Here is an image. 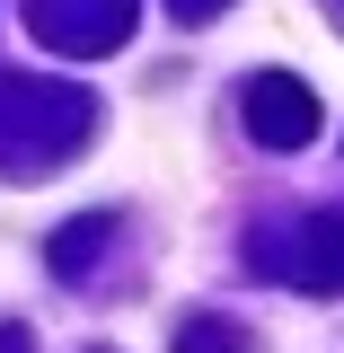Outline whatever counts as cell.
Returning <instances> with one entry per match:
<instances>
[{
	"mask_svg": "<svg viewBox=\"0 0 344 353\" xmlns=\"http://www.w3.org/2000/svg\"><path fill=\"white\" fill-rule=\"evenodd\" d=\"M88 132V97L80 88H36V80H0V168L27 176L53 168L71 141Z\"/></svg>",
	"mask_w": 344,
	"mask_h": 353,
	"instance_id": "cell-1",
	"label": "cell"
},
{
	"mask_svg": "<svg viewBox=\"0 0 344 353\" xmlns=\"http://www.w3.org/2000/svg\"><path fill=\"white\" fill-rule=\"evenodd\" d=\"M239 124H247V141H265V150H309V141H318V97H309V80H292V71H256V80L239 88Z\"/></svg>",
	"mask_w": 344,
	"mask_h": 353,
	"instance_id": "cell-2",
	"label": "cell"
},
{
	"mask_svg": "<svg viewBox=\"0 0 344 353\" xmlns=\"http://www.w3.org/2000/svg\"><path fill=\"white\" fill-rule=\"evenodd\" d=\"M132 9H141V0H27V27H36L53 53L97 62V53H115V44L132 36Z\"/></svg>",
	"mask_w": 344,
	"mask_h": 353,
	"instance_id": "cell-3",
	"label": "cell"
},
{
	"mask_svg": "<svg viewBox=\"0 0 344 353\" xmlns=\"http://www.w3.org/2000/svg\"><path fill=\"white\" fill-rule=\"evenodd\" d=\"M274 274H292L301 292H318V301H336L344 292V212H318L301 221V239L274 256Z\"/></svg>",
	"mask_w": 344,
	"mask_h": 353,
	"instance_id": "cell-4",
	"label": "cell"
},
{
	"mask_svg": "<svg viewBox=\"0 0 344 353\" xmlns=\"http://www.w3.org/2000/svg\"><path fill=\"white\" fill-rule=\"evenodd\" d=\"M97 239H115V212H88L71 230H53V274H88L97 265Z\"/></svg>",
	"mask_w": 344,
	"mask_h": 353,
	"instance_id": "cell-5",
	"label": "cell"
},
{
	"mask_svg": "<svg viewBox=\"0 0 344 353\" xmlns=\"http://www.w3.org/2000/svg\"><path fill=\"white\" fill-rule=\"evenodd\" d=\"M176 353H247V336L221 327V318H185V327H176Z\"/></svg>",
	"mask_w": 344,
	"mask_h": 353,
	"instance_id": "cell-6",
	"label": "cell"
},
{
	"mask_svg": "<svg viewBox=\"0 0 344 353\" xmlns=\"http://www.w3.org/2000/svg\"><path fill=\"white\" fill-rule=\"evenodd\" d=\"M212 9H230V0H168V18H185V27H203Z\"/></svg>",
	"mask_w": 344,
	"mask_h": 353,
	"instance_id": "cell-7",
	"label": "cell"
},
{
	"mask_svg": "<svg viewBox=\"0 0 344 353\" xmlns=\"http://www.w3.org/2000/svg\"><path fill=\"white\" fill-rule=\"evenodd\" d=\"M0 353H27V327H0Z\"/></svg>",
	"mask_w": 344,
	"mask_h": 353,
	"instance_id": "cell-8",
	"label": "cell"
},
{
	"mask_svg": "<svg viewBox=\"0 0 344 353\" xmlns=\"http://www.w3.org/2000/svg\"><path fill=\"white\" fill-rule=\"evenodd\" d=\"M336 9H344V0H336Z\"/></svg>",
	"mask_w": 344,
	"mask_h": 353,
	"instance_id": "cell-9",
	"label": "cell"
}]
</instances>
